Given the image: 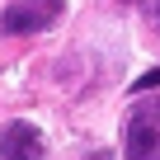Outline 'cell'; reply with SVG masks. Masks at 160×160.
<instances>
[{
  "label": "cell",
  "instance_id": "cell-1",
  "mask_svg": "<svg viewBox=\"0 0 160 160\" xmlns=\"http://www.w3.org/2000/svg\"><path fill=\"white\" fill-rule=\"evenodd\" d=\"M127 160H160V104H137L122 122Z\"/></svg>",
  "mask_w": 160,
  "mask_h": 160
},
{
  "label": "cell",
  "instance_id": "cell-3",
  "mask_svg": "<svg viewBox=\"0 0 160 160\" xmlns=\"http://www.w3.org/2000/svg\"><path fill=\"white\" fill-rule=\"evenodd\" d=\"M42 155H47V141L33 122L14 118L0 127V160H42Z\"/></svg>",
  "mask_w": 160,
  "mask_h": 160
},
{
  "label": "cell",
  "instance_id": "cell-4",
  "mask_svg": "<svg viewBox=\"0 0 160 160\" xmlns=\"http://www.w3.org/2000/svg\"><path fill=\"white\" fill-rule=\"evenodd\" d=\"M141 90H160V66H155V71H146L141 80H132V94H141Z\"/></svg>",
  "mask_w": 160,
  "mask_h": 160
},
{
  "label": "cell",
  "instance_id": "cell-2",
  "mask_svg": "<svg viewBox=\"0 0 160 160\" xmlns=\"http://www.w3.org/2000/svg\"><path fill=\"white\" fill-rule=\"evenodd\" d=\"M66 14V0H14L0 14V33H42Z\"/></svg>",
  "mask_w": 160,
  "mask_h": 160
},
{
  "label": "cell",
  "instance_id": "cell-5",
  "mask_svg": "<svg viewBox=\"0 0 160 160\" xmlns=\"http://www.w3.org/2000/svg\"><path fill=\"white\" fill-rule=\"evenodd\" d=\"M155 19H160V5H155Z\"/></svg>",
  "mask_w": 160,
  "mask_h": 160
}]
</instances>
